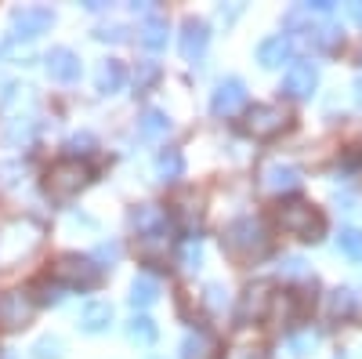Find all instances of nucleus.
Segmentation results:
<instances>
[{"label":"nucleus","mask_w":362,"mask_h":359,"mask_svg":"<svg viewBox=\"0 0 362 359\" xmlns=\"http://www.w3.org/2000/svg\"><path fill=\"white\" fill-rule=\"evenodd\" d=\"M199 261H203L199 244H185V265H189V268H199Z\"/></svg>","instance_id":"4c0bfd02"},{"label":"nucleus","mask_w":362,"mask_h":359,"mask_svg":"<svg viewBox=\"0 0 362 359\" xmlns=\"http://www.w3.org/2000/svg\"><path fill=\"white\" fill-rule=\"evenodd\" d=\"M98 40H127V29L124 25H102L98 29Z\"/></svg>","instance_id":"c9c22d12"},{"label":"nucleus","mask_w":362,"mask_h":359,"mask_svg":"<svg viewBox=\"0 0 362 359\" xmlns=\"http://www.w3.org/2000/svg\"><path fill=\"white\" fill-rule=\"evenodd\" d=\"M261 182H264V189H272V193H290V189L300 186V167L272 160V164H264V171H261Z\"/></svg>","instance_id":"ddd939ff"},{"label":"nucleus","mask_w":362,"mask_h":359,"mask_svg":"<svg viewBox=\"0 0 362 359\" xmlns=\"http://www.w3.org/2000/svg\"><path fill=\"white\" fill-rule=\"evenodd\" d=\"M141 258H145L148 265L167 261V236H163V232H148V236H141Z\"/></svg>","instance_id":"b1692460"},{"label":"nucleus","mask_w":362,"mask_h":359,"mask_svg":"<svg viewBox=\"0 0 362 359\" xmlns=\"http://www.w3.org/2000/svg\"><path fill=\"white\" fill-rule=\"evenodd\" d=\"M138 40H141L148 51L167 47V22H163V18H145V22L138 25Z\"/></svg>","instance_id":"aec40b11"},{"label":"nucleus","mask_w":362,"mask_h":359,"mask_svg":"<svg viewBox=\"0 0 362 359\" xmlns=\"http://www.w3.org/2000/svg\"><path fill=\"white\" fill-rule=\"evenodd\" d=\"M90 182V171H87V164H80V160H73V156H66V160H54L51 167H47V174H44V189H47V196L54 200V203H66V200H73L83 186Z\"/></svg>","instance_id":"20e7f679"},{"label":"nucleus","mask_w":362,"mask_h":359,"mask_svg":"<svg viewBox=\"0 0 362 359\" xmlns=\"http://www.w3.org/2000/svg\"><path fill=\"white\" fill-rule=\"evenodd\" d=\"M286 124H290V113L283 106H254L247 109V120H243L247 135L254 138H276Z\"/></svg>","instance_id":"423d86ee"},{"label":"nucleus","mask_w":362,"mask_h":359,"mask_svg":"<svg viewBox=\"0 0 362 359\" xmlns=\"http://www.w3.org/2000/svg\"><path fill=\"white\" fill-rule=\"evenodd\" d=\"M167 127H170V120H167V113H163V109H145V113H141V120H138L141 138H160Z\"/></svg>","instance_id":"5701e85b"},{"label":"nucleus","mask_w":362,"mask_h":359,"mask_svg":"<svg viewBox=\"0 0 362 359\" xmlns=\"http://www.w3.org/2000/svg\"><path fill=\"white\" fill-rule=\"evenodd\" d=\"M221 247L232 261H254L268 251V236H264L257 218H235L221 232Z\"/></svg>","instance_id":"7ed1b4c3"},{"label":"nucleus","mask_w":362,"mask_h":359,"mask_svg":"<svg viewBox=\"0 0 362 359\" xmlns=\"http://www.w3.org/2000/svg\"><path fill=\"white\" fill-rule=\"evenodd\" d=\"M337 247H341L351 261H362V232H358V229H341Z\"/></svg>","instance_id":"bb28decb"},{"label":"nucleus","mask_w":362,"mask_h":359,"mask_svg":"<svg viewBox=\"0 0 362 359\" xmlns=\"http://www.w3.org/2000/svg\"><path fill=\"white\" fill-rule=\"evenodd\" d=\"M160 80V66L156 62H138V69H134V91L141 95V91H148Z\"/></svg>","instance_id":"cd10ccee"},{"label":"nucleus","mask_w":362,"mask_h":359,"mask_svg":"<svg viewBox=\"0 0 362 359\" xmlns=\"http://www.w3.org/2000/svg\"><path fill=\"white\" fill-rule=\"evenodd\" d=\"M272 283L268 280H257V283H250L247 290H243V319H261L264 312H268V305H272Z\"/></svg>","instance_id":"4468645a"},{"label":"nucleus","mask_w":362,"mask_h":359,"mask_svg":"<svg viewBox=\"0 0 362 359\" xmlns=\"http://www.w3.org/2000/svg\"><path fill=\"white\" fill-rule=\"evenodd\" d=\"M177 215H181V222H196V218H199V196H196V193H181Z\"/></svg>","instance_id":"7c9ffc66"},{"label":"nucleus","mask_w":362,"mask_h":359,"mask_svg":"<svg viewBox=\"0 0 362 359\" xmlns=\"http://www.w3.org/2000/svg\"><path fill=\"white\" fill-rule=\"evenodd\" d=\"M210 44V25L203 18H185V25H181V37H177V47L185 58H199Z\"/></svg>","instance_id":"f8f14e48"},{"label":"nucleus","mask_w":362,"mask_h":359,"mask_svg":"<svg viewBox=\"0 0 362 359\" xmlns=\"http://www.w3.org/2000/svg\"><path fill=\"white\" fill-rule=\"evenodd\" d=\"M33 312H37V302H33V297H29L25 290H8V294H0V326H4V331H18V326H29Z\"/></svg>","instance_id":"0eeeda50"},{"label":"nucleus","mask_w":362,"mask_h":359,"mask_svg":"<svg viewBox=\"0 0 362 359\" xmlns=\"http://www.w3.org/2000/svg\"><path fill=\"white\" fill-rule=\"evenodd\" d=\"M348 15H351L355 25H362V4H348Z\"/></svg>","instance_id":"79ce46f5"},{"label":"nucleus","mask_w":362,"mask_h":359,"mask_svg":"<svg viewBox=\"0 0 362 359\" xmlns=\"http://www.w3.org/2000/svg\"><path fill=\"white\" fill-rule=\"evenodd\" d=\"M247 102V87L243 80H221L214 87V98H210V109H214V116H232L239 113Z\"/></svg>","instance_id":"1a4fd4ad"},{"label":"nucleus","mask_w":362,"mask_h":359,"mask_svg":"<svg viewBox=\"0 0 362 359\" xmlns=\"http://www.w3.org/2000/svg\"><path fill=\"white\" fill-rule=\"evenodd\" d=\"M351 95H355V106L362 109V73L355 76V84H351Z\"/></svg>","instance_id":"a19ab883"},{"label":"nucleus","mask_w":362,"mask_h":359,"mask_svg":"<svg viewBox=\"0 0 362 359\" xmlns=\"http://www.w3.org/2000/svg\"><path fill=\"white\" fill-rule=\"evenodd\" d=\"M156 334H160V331H156V323L148 319V316H134V319L127 323V338L138 341V345H153Z\"/></svg>","instance_id":"393cba45"},{"label":"nucleus","mask_w":362,"mask_h":359,"mask_svg":"<svg viewBox=\"0 0 362 359\" xmlns=\"http://www.w3.org/2000/svg\"><path fill=\"white\" fill-rule=\"evenodd\" d=\"M286 58H290V40H286V37H268V40H261V47H257V62H261L264 69L283 66Z\"/></svg>","instance_id":"f3484780"},{"label":"nucleus","mask_w":362,"mask_h":359,"mask_svg":"<svg viewBox=\"0 0 362 359\" xmlns=\"http://www.w3.org/2000/svg\"><path fill=\"white\" fill-rule=\"evenodd\" d=\"M37 302L40 305H58V302H62V283H58V280L54 283H47V280L37 283Z\"/></svg>","instance_id":"2f4dec72"},{"label":"nucleus","mask_w":362,"mask_h":359,"mask_svg":"<svg viewBox=\"0 0 362 359\" xmlns=\"http://www.w3.org/2000/svg\"><path fill=\"white\" fill-rule=\"evenodd\" d=\"M315 345H319V334H315V331H297V334L286 341V348H290L293 355H308Z\"/></svg>","instance_id":"c756f323"},{"label":"nucleus","mask_w":362,"mask_h":359,"mask_svg":"<svg viewBox=\"0 0 362 359\" xmlns=\"http://www.w3.org/2000/svg\"><path fill=\"white\" fill-rule=\"evenodd\" d=\"M160 297V287H156V280H148V276H138L134 283H131V305L134 309H148Z\"/></svg>","instance_id":"4be33fe9"},{"label":"nucleus","mask_w":362,"mask_h":359,"mask_svg":"<svg viewBox=\"0 0 362 359\" xmlns=\"http://www.w3.org/2000/svg\"><path fill=\"white\" fill-rule=\"evenodd\" d=\"M355 305H358V297H355V290H348V287H337V290H329V302H326V312L334 316V319H348V316L355 312Z\"/></svg>","instance_id":"412c9836"},{"label":"nucleus","mask_w":362,"mask_h":359,"mask_svg":"<svg viewBox=\"0 0 362 359\" xmlns=\"http://www.w3.org/2000/svg\"><path fill=\"white\" fill-rule=\"evenodd\" d=\"M283 273L286 276H305V258H297V254L283 258Z\"/></svg>","instance_id":"f704fd0d"},{"label":"nucleus","mask_w":362,"mask_h":359,"mask_svg":"<svg viewBox=\"0 0 362 359\" xmlns=\"http://www.w3.org/2000/svg\"><path fill=\"white\" fill-rule=\"evenodd\" d=\"M44 66L51 73V80H62V84H73L80 76V55L69 51V47H51L44 55Z\"/></svg>","instance_id":"9d476101"},{"label":"nucleus","mask_w":362,"mask_h":359,"mask_svg":"<svg viewBox=\"0 0 362 359\" xmlns=\"http://www.w3.org/2000/svg\"><path fill=\"white\" fill-rule=\"evenodd\" d=\"M276 225L297 239H305V244H319L326 232V218L305 200H283L276 207Z\"/></svg>","instance_id":"f03ea898"},{"label":"nucleus","mask_w":362,"mask_h":359,"mask_svg":"<svg viewBox=\"0 0 362 359\" xmlns=\"http://www.w3.org/2000/svg\"><path fill=\"white\" fill-rule=\"evenodd\" d=\"M62 355H66V341L54 334H47L33 345V359H62Z\"/></svg>","instance_id":"a878e982"},{"label":"nucleus","mask_w":362,"mask_h":359,"mask_svg":"<svg viewBox=\"0 0 362 359\" xmlns=\"http://www.w3.org/2000/svg\"><path fill=\"white\" fill-rule=\"evenodd\" d=\"M225 359H268V355H264V348H261V345H247V341H239V345H232V348L225 352Z\"/></svg>","instance_id":"473e14b6"},{"label":"nucleus","mask_w":362,"mask_h":359,"mask_svg":"<svg viewBox=\"0 0 362 359\" xmlns=\"http://www.w3.org/2000/svg\"><path fill=\"white\" fill-rule=\"evenodd\" d=\"M315 87H319V69H315L312 62L290 66V73H286V80H283V91H286L290 98H312Z\"/></svg>","instance_id":"9b49d317"},{"label":"nucleus","mask_w":362,"mask_h":359,"mask_svg":"<svg viewBox=\"0 0 362 359\" xmlns=\"http://www.w3.org/2000/svg\"><path fill=\"white\" fill-rule=\"evenodd\" d=\"M51 25H54V11H51V8H40V4L18 8V11L11 15V33L22 37V40H33V37L47 33Z\"/></svg>","instance_id":"6e6552de"},{"label":"nucleus","mask_w":362,"mask_h":359,"mask_svg":"<svg viewBox=\"0 0 362 359\" xmlns=\"http://www.w3.org/2000/svg\"><path fill=\"white\" fill-rule=\"evenodd\" d=\"M18 138H22V142H25V138H29V124H11V127H8V142H11V145H15V142H18Z\"/></svg>","instance_id":"ea45409f"},{"label":"nucleus","mask_w":362,"mask_h":359,"mask_svg":"<svg viewBox=\"0 0 362 359\" xmlns=\"http://www.w3.org/2000/svg\"><path fill=\"white\" fill-rule=\"evenodd\" d=\"M109 323H112V305L109 302L83 305V312H80V331L83 334H102V331H109Z\"/></svg>","instance_id":"2eb2a0df"},{"label":"nucleus","mask_w":362,"mask_h":359,"mask_svg":"<svg viewBox=\"0 0 362 359\" xmlns=\"http://www.w3.org/2000/svg\"><path fill=\"white\" fill-rule=\"evenodd\" d=\"M90 145H95V138H90L87 131H83V135H73V138H69V153H73V160H76L80 153H90Z\"/></svg>","instance_id":"72a5a7b5"},{"label":"nucleus","mask_w":362,"mask_h":359,"mask_svg":"<svg viewBox=\"0 0 362 359\" xmlns=\"http://www.w3.org/2000/svg\"><path fill=\"white\" fill-rule=\"evenodd\" d=\"M206 302H210V309H221L228 297H225V290L221 287H206Z\"/></svg>","instance_id":"58836bf2"},{"label":"nucleus","mask_w":362,"mask_h":359,"mask_svg":"<svg viewBox=\"0 0 362 359\" xmlns=\"http://www.w3.org/2000/svg\"><path fill=\"white\" fill-rule=\"evenodd\" d=\"M47 239V225L40 218H8L0 225V273L4 268H15L18 261L33 258L40 251V244Z\"/></svg>","instance_id":"f257e3e1"},{"label":"nucleus","mask_w":362,"mask_h":359,"mask_svg":"<svg viewBox=\"0 0 362 359\" xmlns=\"http://www.w3.org/2000/svg\"><path fill=\"white\" fill-rule=\"evenodd\" d=\"M95 258H102V261H116V258H119V244H98Z\"/></svg>","instance_id":"e433bc0d"},{"label":"nucleus","mask_w":362,"mask_h":359,"mask_svg":"<svg viewBox=\"0 0 362 359\" xmlns=\"http://www.w3.org/2000/svg\"><path fill=\"white\" fill-rule=\"evenodd\" d=\"M131 225L138 229V236H148V232H163V211L156 203H141L131 211Z\"/></svg>","instance_id":"a211bd4d"},{"label":"nucleus","mask_w":362,"mask_h":359,"mask_svg":"<svg viewBox=\"0 0 362 359\" xmlns=\"http://www.w3.org/2000/svg\"><path fill=\"white\" fill-rule=\"evenodd\" d=\"M181 355L185 359H206L210 355V341L203 334H189L185 341H181Z\"/></svg>","instance_id":"c85d7f7f"},{"label":"nucleus","mask_w":362,"mask_h":359,"mask_svg":"<svg viewBox=\"0 0 362 359\" xmlns=\"http://www.w3.org/2000/svg\"><path fill=\"white\" fill-rule=\"evenodd\" d=\"M54 280L66 283V287H83L87 290V287L98 283V265L87 254H62L54 261Z\"/></svg>","instance_id":"39448f33"},{"label":"nucleus","mask_w":362,"mask_h":359,"mask_svg":"<svg viewBox=\"0 0 362 359\" xmlns=\"http://www.w3.org/2000/svg\"><path fill=\"white\" fill-rule=\"evenodd\" d=\"M156 174L163 178V182H177L181 174H185V156H181V149L167 145L156 153Z\"/></svg>","instance_id":"6ab92c4d"},{"label":"nucleus","mask_w":362,"mask_h":359,"mask_svg":"<svg viewBox=\"0 0 362 359\" xmlns=\"http://www.w3.org/2000/svg\"><path fill=\"white\" fill-rule=\"evenodd\" d=\"M124 80H127L124 62H116V58H105V62L98 66V73H95V87L102 95H116L119 87H124Z\"/></svg>","instance_id":"dca6fc26"}]
</instances>
